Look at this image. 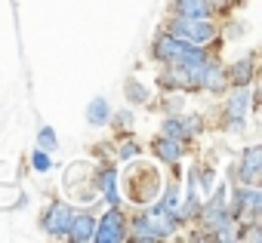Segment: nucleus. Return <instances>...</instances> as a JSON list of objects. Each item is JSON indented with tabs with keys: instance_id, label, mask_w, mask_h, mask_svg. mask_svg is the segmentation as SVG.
Listing matches in <instances>:
<instances>
[{
	"instance_id": "4468645a",
	"label": "nucleus",
	"mask_w": 262,
	"mask_h": 243,
	"mask_svg": "<svg viewBox=\"0 0 262 243\" xmlns=\"http://www.w3.org/2000/svg\"><path fill=\"white\" fill-rule=\"evenodd\" d=\"M250 71H253V59H244V62L234 68V83H237V86H247V83H250Z\"/></svg>"
},
{
	"instance_id": "423d86ee",
	"label": "nucleus",
	"mask_w": 262,
	"mask_h": 243,
	"mask_svg": "<svg viewBox=\"0 0 262 243\" xmlns=\"http://www.w3.org/2000/svg\"><path fill=\"white\" fill-rule=\"evenodd\" d=\"M93 234H96V218H90V215L71 218V225H68V237H71V240L86 243V240H93Z\"/></svg>"
},
{
	"instance_id": "39448f33",
	"label": "nucleus",
	"mask_w": 262,
	"mask_h": 243,
	"mask_svg": "<svg viewBox=\"0 0 262 243\" xmlns=\"http://www.w3.org/2000/svg\"><path fill=\"white\" fill-rule=\"evenodd\" d=\"M71 206H65V203H53L50 209H47V215H43V228L53 234V237H62V234H68V225H71Z\"/></svg>"
},
{
	"instance_id": "9b49d317",
	"label": "nucleus",
	"mask_w": 262,
	"mask_h": 243,
	"mask_svg": "<svg viewBox=\"0 0 262 243\" xmlns=\"http://www.w3.org/2000/svg\"><path fill=\"white\" fill-rule=\"evenodd\" d=\"M155 151H158V157H164V160H170V163L182 157V145H179L176 139H167V136L155 145Z\"/></svg>"
},
{
	"instance_id": "ddd939ff",
	"label": "nucleus",
	"mask_w": 262,
	"mask_h": 243,
	"mask_svg": "<svg viewBox=\"0 0 262 243\" xmlns=\"http://www.w3.org/2000/svg\"><path fill=\"white\" fill-rule=\"evenodd\" d=\"M247 102H250V95H247V89L241 86V92H237V95L231 99V105H228V114L241 120V117H244V111H247Z\"/></svg>"
},
{
	"instance_id": "f3484780",
	"label": "nucleus",
	"mask_w": 262,
	"mask_h": 243,
	"mask_svg": "<svg viewBox=\"0 0 262 243\" xmlns=\"http://www.w3.org/2000/svg\"><path fill=\"white\" fill-rule=\"evenodd\" d=\"M31 163H34V169H37V173H47V169H50V157H47V151H40V148H37V154H34V160H31Z\"/></svg>"
},
{
	"instance_id": "f8f14e48",
	"label": "nucleus",
	"mask_w": 262,
	"mask_h": 243,
	"mask_svg": "<svg viewBox=\"0 0 262 243\" xmlns=\"http://www.w3.org/2000/svg\"><path fill=\"white\" fill-rule=\"evenodd\" d=\"M164 136H167V139H182V136H188L185 120H182V117H170L167 124H164Z\"/></svg>"
},
{
	"instance_id": "dca6fc26",
	"label": "nucleus",
	"mask_w": 262,
	"mask_h": 243,
	"mask_svg": "<svg viewBox=\"0 0 262 243\" xmlns=\"http://www.w3.org/2000/svg\"><path fill=\"white\" fill-rule=\"evenodd\" d=\"M114 182H117V176H114L111 169H108V173H102V188H105V194H108V200H111V203H117V185H114Z\"/></svg>"
},
{
	"instance_id": "6ab92c4d",
	"label": "nucleus",
	"mask_w": 262,
	"mask_h": 243,
	"mask_svg": "<svg viewBox=\"0 0 262 243\" xmlns=\"http://www.w3.org/2000/svg\"><path fill=\"white\" fill-rule=\"evenodd\" d=\"M136 151H139L136 145H123V148H120V157H133Z\"/></svg>"
},
{
	"instance_id": "20e7f679",
	"label": "nucleus",
	"mask_w": 262,
	"mask_h": 243,
	"mask_svg": "<svg viewBox=\"0 0 262 243\" xmlns=\"http://www.w3.org/2000/svg\"><path fill=\"white\" fill-rule=\"evenodd\" d=\"M93 240H99V243H120L123 240V215L117 209H108L105 218L96 225Z\"/></svg>"
},
{
	"instance_id": "7ed1b4c3",
	"label": "nucleus",
	"mask_w": 262,
	"mask_h": 243,
	"mask_svg": "<svg viewBox=\"0 0 262 243\" xmlns=\"http://www.w3.org/2000/svg\"><path fill=\"white\" fill-rule=\"evenodd\" d=\"M170 234H173V225L161 212H151V215H139L136 218V237L139 240H161V237H170Z\"/></svg>"
},
{
	"instance_id": "f03ea898",
	"label": "nucleus",
	"mask_w": 262,
	"mask_h": 243,
	"mask_svg": "<svg viewBox=\"0 0 262 243\" xmlns=\"http://www.w3.org/2000/svg\"><path fill=\"white\" fill-rule=\"evenodd\" d=\"M173 37H179V40H185V43H191V46H201V43H207V40H213V28L204 22V19H179L176 25H173Z\"/></svg>"
},
{
	"instance_id": "a211bd4d",
	"label": "nucleus",
	"mask_w": 262,
	"mask_h": 243,
	"mask_svg": "<svg viewBox=\"0 0 262 243\" xmlns=\"http://www.w3.org/2000/svg\"><path fill=\"white\" fill-rule=\"evenodd\" d=\"M37 142H40L43 148H56V136H53V130H50V127H43V130H40V136H37Z\"/></svg>"
},
{
	"instance_id": "1a4fd4ad",
	"label": "nucleus",
	"mask_w": 262,
	"mask_h": 243,
	"mask_svg": "<svg viewBox=\"0 0 262 243\" xmlns=\"http://www.w3.org/2000/svg\"><path fill=\"white\" fill-rule=\"evenodd\" d=\"M259 203H262V194L259 191H237V200H234V212H259Z\"/></svg>"
},
{
	"instance_id": "6e6552de",
	"label": "nucleus",
	"mask_w": 262,
	"mask_h": 243,
	"mask_svg": "<svg viewBox=\"0 0 262 243\" xmlns=\"http://www.w3.org/2000/svg\"><path fill=\"white\" fill-rule=\"evenodd\" d=\"M259 166H262V148H250V151L244 154V166H241V176H244V182H256V176H259Z\"/></svg>"
},
{
	"instance_id": "9d476101",
	"label": "nucleus",
	"mask_w": 262,
	"mask_h": 243,
	"mask_svg": "<svg viewBox=\"0 0 262 243\" xmlns=\"http://www.w3.org/2000/svg\"><path fill=\"white\" fill-rule=\"evenodd\" d=\"M86 117H90V124H96V127L108 124V117H111L108 102H105V99H93V102H90V108H86Z\"/></svg>"
},
{
	"instance_id": "0eeeda50",
	"label": "nucleus",
	"mask_w": 262,
	"mask_h": 243,
	"mask_svg": "<svg viewBox=\"0 0 262 243\" xmlns=\"http://www.w3.org/2000/svg\"><path fill=\"white\" fill-rule=\"evenodd\" d=\"M176 10L185 19H207L210 4H207V0H176Z\"/></svg>"
},
{
	"instance_id": "2eb2a0df",
	"label": "nucleus",
	"mask_w": 262,
	"mask_h": 243,
	"mask_svg": "<svg viewBox=\"0 0 262 243\" xmlns=\"http://www.w3.org/2000/svg\"><path fill=\"white\" fill-rule=\"evenodd\" d=\"M126 99L133 102V105H136V102H145V99H148V89L139 86L136 80H129V83H126Z\"/></svg>"
},
{
	"instance_id": "f257e3e1",
	"label": "nucleus",
	"mask_w": 262,
	"mask_h": 243,
	"mask_svg": "<svg viewBox=\"0 0 262 243\" xmlns=\"http://www.w3.org/2000/svg\"><path fill=\"white\" fill-rule=\"evenodd\" d=\"M158 59H164V62H170V65H204V62H207V56H204L198 46H191V43H185V40H179V37H164V40H158Z\"/></svg>"
}]
</instances>
